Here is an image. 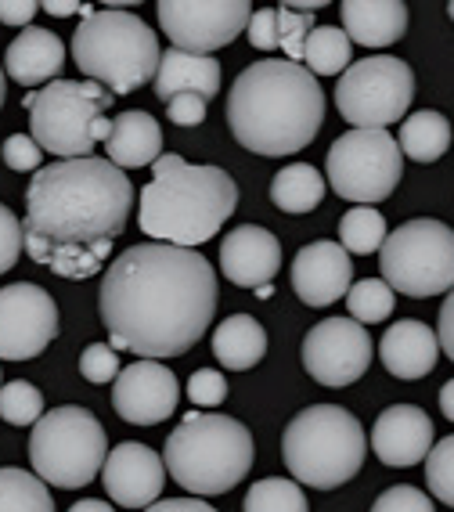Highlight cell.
Here are the masks:
<instances>
[{
    "label": "cell",
    "instance_id": "44",
    "mask_svg": "<svg viewBox=\"0 0 454 512\" xmlns=\"http://www.w3.org/2000/svg\"><path fill=\"white\" fill-rule=\"evenodd\" d=\"M37 11H40L37 0H0V22H4V26L29 29V22H33Z\"/></svg>",
    "mask_w": 454,
    "mask_h": 512
},
{
    "label": "cell",
    "instance_id": "24",
    "mask_svg": "<svg viewBox=\"0 0 454 512\" xmlns=\"http://www.w3.org/2000/svg\"><path fill=\"white\" fill-rule=\"evenodd\" d=\"M220 91V62L213 55H188L177 47H166L159 76H155V94L159 101H173L177 94H199V98H217Z\"/></svg>",
    "mask_w": 454,
    "mask_h": 512
},
{
    "label": "cell",
    "instance_id": "53",
    "mask_svg": "<svg viewBox=\"0 0 454 512\" xmlns=\"http://www.w3.org/2000/svg\"><path fill=\"white\" fill-rule=\"evenodd\" d=\"M0 390H4V383H0Z\"/></svg>",
    "mask_w": 454,
    "mask_h": 512
},
{
    "label": "cell",
    "instance_id": "7",
    "mask_svg": "<svg viewBox=\"0 0 454 512\" xmlns=\"http://www.w3.org/2000/svg\"><path fill=\"white\" fill-rule=\"evenodd\" d=\"M372 440L364 437L361 422L339 404H310L285 426L282 458L292 480L318 491L343 487L364 466Z\"/></svg>",
    "mask_w": 454,
    "mask_h": 512
},
{
    "label": "cell",
    "instance_id": "15",
    "mask_svg": "<svg viewBox=\"0 0 454 512\" xmlns=\"http://www.w3.org/2000/svg\"><path fill=\"white\" fill-rule=\"evenodd\" d=\"M58 336V307L33 282L0 289V361H29Z\"/></svg>",
    "mask_w": 454,
    "mask_h": 512
},
{
    "label": "cell",
    "instance_id": "8",
    "mask_svg": "<svg viewBox=\"0 0 454 512\" xmlns=\"http://www.w3.org/2000/svg\"><path fill=\"white\" fill-rule=\"evenodd\" d=\"M29 462L44 484L87 487L109 462V437L105 426L80 404L51 408L33 426L29 437Z\"/></svg>",
    "mask_w": 454,
    "mask_h": 512
},
{
    "label": "cell",
    "instance_id": "33",
    "mask_svg": "<svg viewBox=\"0 0 454 512\" xmlns=\"http://www.w3.org/2000/svg\"><path fill=\"white\" fill-rule=\"evenodd\" d=\"M397 307V296L382 278H364L357 282L350 293H346V311L350 318L361 321V325H375V321H386Z\"/></svg>",
    "mask_w": 454,
    "mask_h": 512
},
{
    "label": "cell",
    "instance_id": "50",
    "mask_svg": "<svg viewBox=\"0 0 454 512\" xmlns=\"http://www.w3.org/2000/svg\"><path fill=\"white\" fill-rule=\"evenodd\" d=\"M69 512H116L112 505H105L101 498H83V502H76Z\"/></svg>",
    "mask_w": 454,
    "mask_h": 512
},
{
    "label": "cell",
    "instance_id": "42",
    "mask_svg": "<svg viewBox=\"0 0 454 512\" xmlns=\"http://www.w3.org/2000/svg\"><path fill=\"white\" fill-rule=\"evenodd\" d=\"M246 37H249V44H253L256 51H278V47H282V29H278V8L253 11Z\"/></svg>",
    "mask_w": 454,
    "mask_h": 512
},
{
    "label": "cell",
    "instance_id": "11",
    "mask_svg": "<svg viewBox=\"0 0 454 512\" xmlns=\"http://www.w3.org/2000/svg\"><path fill=\"white\" fill-rule=\"evenodd\" d=\"M411 101L415 73L393 55L361 58L336 83V109L354 130H386L397 119H408Z\"/></svg>",
    "mask_w": 454,
    "mask_h": 512
},
{
    "label": "cell",
    "instance_id": "22",
    "mask_svg": "<svg viewBox=\"0 0 454 512\" xmlns=\"http://www.w3.org/2000/svg\"><path fill=\"white\" fill-rule=\"evenodd\" d=\"M382 365L397 379H422L436 368L440 336L422 321H397L379 343Z\"/></svg>",
    "mask_w": 454,
    "mask_h": 512
},
{
    "label": "cell",
    "instance_id": "43",
    "mask_svg": "<svg viewBox=\"0 0 454 512\" xmlns=\"http://www.w3.org/2000/svg\"><path fill=\"white\" fill-rule=\"evenodd\" d=\"M166 116L177 127H199L202 119H206V98H199V94H177L173 101H166Z\"/></svg>",
    "mask_w": 454,
    "mask_h": 512
},
{
    "label": "cell",
    "instance_id": "5",
    "mask_svg": "<svg viewBox=\"0 0 454 512\" xmlns=\"http://www.w3.org/2000/svg\"><path fill=\"white\" fill-rule=\"evenodd\" d=\"M253 433L246 422L231 415H202L188 412L177 430L166 437L163 462L173 484H181L188 494H227L246 480L253 469Z\"/></svg>",
    "mask_w": 454,
    "mask_h": 512
},
{
    "label": "cell",
    "instance_id": "9",
    "mask_svg": "<svg viewBox=\"0 0 454 512\" xmlns=\"http://www.w3.org/2000/svg\"><path fill=\"white\" fill-rule=\"evenodd\" d=\"M116 94L91 80H55L26 94L29 134L44 152L58 159H91L94 152V123L105 116Z\"/></svg>",
    "mask_w": 454,
    "mask_h": 512
},
{
    "label": "cell",
    "instance_id": "26",
    "mask_svg": "<svg viewBox=\"0 0 454 512\" xmlns=\"http://www.w3.org/2000/svg\"><path fill=\"white\" fill-rule=\"evenodd\" d=\"M267 354V332L264 325L249 314H231L217 325L213 336V357L217 365L231 368V372H246V368L260 365Z\"/></svg>",
    "mask_w": 454,
    "mask_h": 512
},
{
    "label": "cell",
    "instance_id": "41",
    "mask_svg": "<svg viewBox=\"0 0 454 512\" xmlns=\"http://www.w3.org/2000/svg\"><path fill=\"white\" fill-rule=\"evenodd\" d=\"M188 397H191V404H199V408H217L227 397V379L217 368H199V372L188 379Z\"/></svg>",
    "mask_w": 454,
    "mask_h": 512
},
{
    "label": "cell",
    "instance_id": "4",
    "mask_svg": "<svg viewBox=\"0 0 454 512\" xmlns=\"http://www.w3.org/2000/svg\"><path fill=\"white\" fill-rule=\"evenodd\" d=\"M235 206L238 184L227 170L184 163L173 174L155 177L148 188H141L137 224L155 242L195 249L217 235Z\"/></svg>",
    "mask_w": 454,
    "mask_h": 512
},
{
    "label": "cell",
    "instance_id": "3",
    "mask_svg": "<svg viewBox=\"0 0 454 512\" xmlns=\"http://www.w3.org/2000/svg\"><path fill=\"white\" fill-rule=\"evenodd\" d=\"M325 123V91L307 65L264 58L238 73L227 94V127L256 156H292L314 145Z\"/></svg>",
    "mask_w": 454,
    "mask_h": 512
},
{
    "label": "cell",
    "instance_id": "18",
    "mask_svg": "<svg viewBox=\"0 0 454 512\" xmlns=\"http://www.w3.org/2000/svg\"><path fill=\"white\" fill-rule=\"evenodd\" d=\"M354 289V264L339 242H310L292 260V293L307 307H332Z\"/></svg>",
    "mask_w": 454,
    "mask_h": 512
},
{
    "label": "cell",
    "instance_id": "10",
    "mask_svg": "<svg viewBox=\"0 0 454 512\" xmlns=\"http://www.w3.org/2000/svg\"><path fill=\"white\" fill-rule=\"evenodd\" d=\"M382 282L393 293L415 296H440L454 289V231L444 220L415 217L390 231L386 246L379 253Z\"/></svg>",
    "mask_w": 454,
    "mask_h": 512
},
{
    "label": "cell",
    "instance_id": "16",
    "mask_svg": "<svg viewBox=\"0 0 454 512\" xmlns=\"http://www.w3.org/2000/svg\"><path fill=\"white\" fill-rule=\"evenodd\" d=\"M177 397H181V383L159 361H137L119 372L116 386H112V408L123 422L134 426H155L166 422L177 412Z\"/></svg>",
    "mask_w": 454,
    "mask_h": 512
},
{
    "label": "cell",
    "instance_id": "17",
    "mask_svg": "<svg viewBox=\"0 0 454 512\" xmlns=\"http://www.w3.org/2000/svg\"><path fill=\"white\" fill-rule=\"evenodd\" d=\"M101 480H105V491H109V498L116 505H123V509H148L163 494L166 462L148 444L127 440V444L109 451Z\"/></svg>",
    "mask_w": 454,
    "mask_h": 512
},
{
    "label": "cell",
    "instance_id": "51",
    "mask_svg": "<svg viewBox=\"0 0 454 512\" xmlns=\"http://www.w3.org/2000/svg\"><path fill=\"white\" fill-rule=\"evenodd\" d=\"M4 91H8V73L0 69V109H4Z\"/></svg>",
    "mask_w": 454,
    "mask_h": 512
},
{
    "label": "cell",
    "instance_id": "46",
    "mask_svg": "<svg viewBox=\"0 0 454 512\" xmlns=\"http://www.w3.org/2000/svg\"><path fill=\"white\" fill-rule=\"evenodd\" d=\"M436 336H440V347L447 350V357L454 361V289L447 293L444 307H440V329H436Z\"/></svg>",
    "mask_w": 454,
    "mask_h": 512
},
{
    "label": "cell",
    "instance_id": "20",
    "mask_svg": "<svg viewBox=\"0 0 454 512\" xmlns=\"http://www.w3.org/2000/svg\"><path fill=\"white\" fill-rule=\"evenodd\" d=\"M278 267H282L278 238L271 231L256 228V224L235 228L220 246V271L238 289H264V285L274 282Z\"/></svg>",
    "mask_w": 454,
    "mask_h": 512
},
{
    "label": "cell",
    "instance_id": "52",
    "mask_svg": "<svg viewBox=\"0 0 454 512\" xmlns=\"http://www.w3.org/2000/svg\"><path fill=\"white\" fill-rule=\"evenodd\" d=\"M447 15H451V22H454V0H451V4H447Z\"/></svg>",
    "mask_w": 454,
    "mask_h": 512
},
{
    "label": "cell",
    "instance_id": "12",
    "mask_svg": "<svg viewBox=\"0 0 454 512\" xmlns=\"http://www.w3.org/2000/svg\"><path fill=\"white\" fill-rule=\"evenodd\" d=\"M325 174L332 192L343 195L346 202L375 206L397 192L404 177V152L386 130H350L328 148Z\"/></svg>",
    "mask_w": 454,
    "mask_h": 512
},
{
    "label": "cell",
    "instance_id": "34",
    "mask_svg": "<svg viewBox=\"0 0 454 512\" xmlns=\"http://www.w3.org/2000/svg\"><path fill=\"white\" fill-rule=\"evenodd\" d=\"M44 415V394L26 379H15L0 390V419L8 426H37Z\"/></svg>",
    "mask_w": 454,
    "mask_h": 512
},
{
    "label": "cell",
    "instance_id": "29",
    "mask_svg": "<svg viewBox=\"0 0 454 512\" xmlns=\"http://www.w3.org/2000/svg\"><path fill=\"white\" fill-rule=\"evenodd\" d=\"M350 51H354V40L346 37L343 29L318 26L303 47V65L314 76H339L350 69Z\"/></svg>",
    "mask_w": 454,
    "mask_h": 512
},
{
    "label": "cell",
    "instance_id": "30",
    "mask_svg": "<svg viewBox=\"0 0 454 512\" xmlns=\"http://www.w3.org/2000/svg\"><path fill=\"white\" fill-rule=\"evenodd\" d=\"M0 512H55V502L37 473L0 469Z\"/></svg>",
    "mask_w": 454,
    "mask_h": 512
},
{
    "label": "cell",
    "instance_id": "21",
    "mask_svg": "<svg viewBox=\"0 0 454 512\" xmlns=\"http://www.w3.org/2000/svg\"><path fill=\"white\" fill-rule=\"evenodd\" d=\"M65 65V44L51 29L29 26L11 40L4 51V73L22 87H47L55 83Z\"/></svg>",
    "mask_w": 454,
    "mask_h": 512
},
{
    "label": "cell",
    "instance_id": "14",
    "mask_svg": "<svg viewBox=\"0 0 454 512\" xmlns=\"http://www.w3.org/2000/svg\"><path fill=\"white\" fill-rule=\"evenodd\" d=\"M372 365V336L354 318H325L303 336V368L321 386H350Z\"/></svg>",
    "mask_w": 454,
    "mask_h": 512
},
{
    "label": "cell",
    "instance_id": "47",
    "mask_svg": "<svg viewBox=\"0 0 454 512\" xmlns=\"http://www.w3.org/2000/svg\"><path fill=\"white\" fill-rule=\"evenodd\" d=\"M44 11L47 15H83V19H87V15H94V11L98 8H87V4H69V0H47L44 4Z\"/></svg>",
    "mask_w": 454,
    "mask_h": 512
},
{
    "label": "cell",
    "instance_id": "45",
    "mask_svg": "<svg viewBox=\"0 0 454 512\" xmlns=\"http://www.w3.org/2000/svg\"><path fill=\"white\" fill-rule=\"evenodd\" d=\"M145 512H217V509L209 502H202V498H159Z\"/></svg>",
    "mask_w": 454,
    "mask_h": 512
},
{
    "label": "cell",
    "instance_id": "28",
    "mask_svg": "<svg viewBox=\"0 0 454 512\" xmlns=\"http://www.w3.org/2000/svg\"><path fill=\"white\" fill-rule=\"evenodd\" d=\"M325 177L307 163H289L282 166L271 181V199L282 213H310L318 210L325 199Z\"/></svg>",
    "mask_w": 454,
    "mask_h": 512
},
{
    "label": "cell",
    "instance_id": "23",
    "mask_svg": "<svg viewBox=\"0 0 454 512\" xmlns=\"http://www.w3.org/2000/svg\"><path fill=\"white\" fill-rule=\"evenodd\" d=\"M343 33L361 47H390L408 33V4L400 0H343Z\"/></svg>",
    "mask_w": 454,
    "mask_h": 512
},
{
    "label": "cell",
    "instance_id": "35",
    "mask_svg": "<svg viewBox=\"0 0 454 512\" xmlns=\"http://www.w3.org/2000/svg\"><path fill=\"white\" fill-rule=\"evenodd\" d=\"M426 484L440 502L454 509V433L440 440V444H433V451H429Z\"/></svg>",
    "mask_w": 454,
    "mask_h": 512
},
{
    "label": "cell",
    "instance_id": "32",
    "mask_svg": "<svg viewBox=\"0 0 454 512\" xmlns=\"http://www.w3.org/2000/svg\"><path fill=\"white\" fill-rule=\"evenodd\" d=\"M242 512H310V505L303 498V484L267 476V480H256L246 491Z\"/></svg>",
    "mask_w": 454,
    "mask_h": 512
},
{
    "label": "cell",
    "instance_id": "6",
    "mask_svg": "<svg viewBox=\"0 0 454 512\" xmlns=\"http://www.w3.org/2000/svg\"><path fill=\"white\" fill-rule=\"evenodd\" d=\"M73 62L91 83L112 94L141 91L159 76V37L148 22L123 8H98L76 26Z\"/></svg>",
    "mask_w": 454,
    "mask_h": 512
},
{
    "label": "cell",
    "instance_id": "39",
    "mask_svg": "<svg viewBox=\"0 0 454 512\" xmlns=\"http://www.w3.org/2000/svg\"><path fill=\"white\" fill-rule=\"evenodd\" d=\"M0 156H4V166L15 170V174H29V170H37L40 159H44V148L37 145L33 134H11L0 148Z\"/></svg>",
    "mask_w": 454,
    "mask_h": 512
},
{
    "label": "cell",
    "instance_id": "13",
    "mask_svg": "<svg viewBox=\"0 0 454 512\" xmlns=\"http://www.w3.org/2000/svg\"><path fill=\"white\" fill-rule=\"evenodd\" d=\"M249 0H159V26L177 51L213 55L249 29Z\"/></svg>",
    "mask_w": 454,
    "mask_h": 512
},
{
    "label": "cell",
    "instance_id": "1",
    "mask_svg": "<svg viewBox=\"0 0 454 512\" xmlns=\"http://www.w3.org/2000/svg\"><path fill=\"white\" fill-rule=\"evenodd\" d=\"M217 300V271L206 256L166 242H141L105 271L98 311L112 350L163 361L188 354L206 336Z\"/></svg>",
    "mask_w": 454,
    "mask_h": 512
},
{
    "label": "cell",
    "instance_id": "2",
    "mask_svg": "<svg viewBox=\"0 0 454 512\" xmlns=\"http://www.w3.org/2000/svg\"><path fill=\"white\" fill-rule=\"evenodd\" d=\"M127 170L109 159H62L33 174L26 188V253L58 278L83 282L109 260L112 242L127 231Z\"/></svg>",
    "mask_w": 454,
    "mask_h": 512
},
{
    "label": "cell",
    "instance_id": "49",
    "mask_svg": "<svg viewBox=\"0 0 454 512\" xmlns=\"http://www.w3.org/2000/svg\"><path fill=\"white\" fill-rule=\"evenodd\" d=\"M440 412H444L447 419L454 422V379H451V383L440 386Z\"/></svg>",
    "mask_w": 454,
    "mask_h": 512
},
{
    "label": "cell",
    "instance_id": "37",
    "mask_svg": "<svg viewBox=\"0 0 454 512\" xmlns=\"http://www.w3.org/2000/svg\"><path fill=\"white\" fill-rule=\"evenodd\" d=\"M119 357L116 350L109 347V343H91V347L80 354V375L87 379V383H116L119 379Z\"/></svg>",
    "mask_w": 454,
    "mask_h": 512
},
{
    "label": "cell",
    "instance_id": "40",
    "mask_svg": "<svg viewBox=\"0 0 454 512\" xmlns=\"http://www.w3.org/2000/svg\"><path fill=\"white\" fill-rule=\"evenodd\" d=\"M372 512H436V509H433V502H429V494H422L418 487L397 484L375 498Z\"/></svg>",
    "mask_w": 454,
    "mask_h": 512
},
{
    "label": "cell",
    "instance_id": "25",
    "mask_svg": "<svg viewBox=\"0 0 454 512\" xmlns=\"http://www.w3.org/2000/svg\"><path fill=\"white\" fill-rule=\"evenodd\" d=\"M109 163L119 170H137V166H152L155 159L163 156V130L155 123V116L134 109L119 112L112 119V138L105 141Z\"/></svg>",
    "mask_w": 454,
    "mask_h": 512
},
{
    "label": "cell",
    "instance_id": "31",
    "mask_svg": "<svg viewBox=\"0 0 454 512\" xmlns=\"http://www.w3.org/2000/svg\"><path fill=\"white\" fill-rule=\"evenodd\" d=\"M386 238H390V231H386V220H382V213L375 206H354V210L339 220V246L346 253L354 256L382 253Z\"/></svg>",
    "mask_w": 454,
    "mask_h": 512
},
{
    "label": "cell",
    "instance_id": "38",
    "mask_svg": "<svg viewBox=\"0 0 454 512\" xmlns=\"http://www.w3.org/2000/svg\"><path fill=\"white\" fill-rule=\"evenodd\" d=\"M22 253H26V228H22V220L0 202V275H8L11 267L19 264Z\"/></svg>",
    "mask_w": 454,
    "mask_h": 512
},
{
    "label": "cell",
    "instance_id": "48",
    "mask_svg": "<svg viewBox=\"0 0 454 512\" xmlns=\"http://www.w3.org/2000/svg\"><path fill=\"white\" fill-rule=\"evenodd\" d=\"M177 166H184V159H181V156H173V152H163V156H159V159L152 163V174H155V177L173 174Z\"/></svg>",
    "mask_w": 454,
    "mask_h": 512
},
{
    "label": "cell",
    "instance_id": "36",
    "mask_svg": "<svg viewBox=\"0 0 454 512\" xmlns=\"http://www.w3.org/2000/svg\"><path fill=\"white\" fill-rule=\"evenodd\" d=\"M278 29H282V51L289 62L300 65L303 62V47H307V37L314 33V19L303 15V11H292V8H278Z\"/></svg>",
    "mask_w": 454,
    "mask_h": 512
},
{
    "label": "cell",
    "instance_id": "27",
    "mask_svg": "<svg viewBox=\"0 0 454 512\" xmlns=\"http://www.w3.org/2000/svg\"><path fill=\"white\" fill-rule=\"evenodd\" d=\"M447 148H451V123L440 112H411L400 123V152L415 163H436L440 156H447Z\"/></svg>",
    "mask_w": 454,
    "mask_h": 512
},
{
    "label": "cell",
    "instance_id": "19",
    "mask_svg": "<svg viewBox=\"0 0 454 512\" xmlns=\"http://www.w3.org/2000/svg\"><path fill=\"white\" fill-rule=\"evenodd\" d=\"M372 451L382 466L408 469L418 466L433 451V422L415 404H393L375 419L372 426Z\"/></svg>",
    "mask_w": 454,
    "mask_h": 512
}]
</instances>
